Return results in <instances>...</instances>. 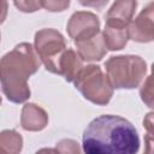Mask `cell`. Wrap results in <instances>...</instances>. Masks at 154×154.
I'll return each mask as SVG.
<instances>
[{
	"label": "cell",
	"instance_id": "obj_1",
	"mask_svg": "<svg viewBox=\"0 0 154 154\" xmlns=\"http://www.w3.org/2000/svg\"><path fill=\"white\" fill-rule=\"evenodd\" d=\"M138 148L137 130L119 116H100L91 120L83 132L85 154H136Z\"/></svg>",
	"mask_w": 154,
	"mask_h": 154
},
{
	"label": "cell",
	"instance_id": "obj_13",
	"mask_svg": "<svg viewBox=\"0 0 154 154\" xmlns=\"http://www.w3.org/2000/svg\"><path fill=\"white\" fill-rule=\"evenodd\" d=\"M22 136L14 130H5L0 136L1 154H18L22 149Z\"/></svg>",
	"mask_w": 154,
	"mask_h": 154
},
{
	"label": "cell",
	"instance_id": "obj_5",
	"mask_svg": "<svg viewBox=\"0 0 154 154\" xmlns=\"http://www.w3.org/2000/svg\"><path fill=\"white\" fill-rule=\"evenodd\" d=\"M35 49L46 69L60 75V59L66 51L63 35L54 29H42L37 31L35 36Z\"/></svg>",
	"mask_w": 154,
	"mask_h": 154
},
{
	"label": "cell",
	"instance_id": "obj_9",
	"mask_svg": "<svg viewBox=\"0 0 154 154\" xmlns=\"http://www.w3.org/2000/svg\"><path fill=\"white\" fill-rule=\"evenodd\" d=\"M20 122L23 129L30 131H37V130H42L46 126L48 118L42 108H40L34 103H28L23 107Z\"/></svg>",
	"mask_w": 154,
	"mask_h": 154
},
{
	"label": "cell",
	"instance_id": "obj_8",
	"mask_svg": "<svg viewBox=\"0 0 154 154\" xmlns=\"http://www.w3.org/2000/svg\"><path fill=\"white\" fill-rule=\"evenodd\" d=\"M137 2L132 0L116 1L106 14V25L129 28L135 13Z\"/></svg>",
	"mask_w": 154,
	"mask_h": 154
},
{
	"label": "cell",
	"instance_id": "obj_12",
	"mask_svg": "<svg viewBox=\"0 0 154 154\" xmlns=\"http://www.w3.org/2000/svg\"><path fill=\"white\" fill-rule=\"evenodd\" d=\"M102 37H103L106 48H108L111 51L122 49L128 42L129 28H118V26L106 25Z\"/></svg>",
	"mask_w": 154,
	"mask_h": 154
},
{
	"label": "cell",
	"instance_id": "obj_10",
	"mask_svg": "<svg viewBox=\"0 0 154 154\" xmlns=\"http://www.w3.org/2000/svg\"><path fill=\"white\" fill-rule=\"evenodd\" d=\"M76 46L78 49V55L87 61L100 60L106 54V45L101 34L88 41L76 43Z\"/></svg>",
	"mask_w": 154,
	"mask_h": 154
},
{
	"label": "cell",
	"instance_id": "obj_4",
	"mask_svg": "<svg viewBox=\"0 0 154 154\" xmlns=\"http://www.w3.org/2000/svg\"><path fill=\"white\" fill-rule=\"evenodd\" d=\"M73 82L83 96L94 103L106 105L112 97L113 87L100 66L89 65L83 67Z\"/></svg>",
	"mask_w": 154,
	"mask_h": 154
},
{
	"label": "cell",
	"instance_id": "obj_15",
	"mask_svg": "<svg viewBox=\"0 0 154 154\" xmlns=\"http://www.w3.org/2000/svg\"><path fill=\"white\" fill-rule=\"evenodd\" d=\"M57 149L60 154H81L79 146L73 140H63L57 143Z\"/></svg>",
	"mask_w": 154,
	"mask_h": 154
},
{
	"label": "cell",
	"instance_id": "obj_19",
	"mask_svg": "<svg viewBox=\"0 0 154 154\" xmlns=\"http://www.w3.org/2000/svg\"><path fill=\"white\" fill-rule=\"evenodd\" d=\"M144 142H146V149L143 154H154V138L146 135Z\"/></svg>",
	"mask_w": 154,
	"mask_h": 154
},
{
	"label": "cell",
	"instance_id": "obj_3",
	"mask_svg": "<svg viewBox=\"0 0 154 154\" xmlns=\"http://www.w3.org/2000/svg\"><path fill=\"white\" fill-rule=\"evenodd\" d=\"M107 77L112 87L122 89L136 88L146 73V63L137 55L112 57L106 63Z\"/></svg>",
	"mask_w": 154,
	"mask_h": 154
},
{
	"label": "cell",
	"instance_id": "obj_7",
	"mask_svg": "<svg viewBox=\"0 0 154 154\" xmlns=\"http://www.w3.org/2000/svg\"><path fill=\"white\" fill-rule=\"evenodd\" d=\"M129 37L137 42L154 40V2H149L129 26Z\"/></svg>",
	"mask_w": 154,
	"mask_h": 154
},
{
	"label": "cell",
	"instance_id": "obj_16",
	"mask_svg": "<svg viewBox=\"0 0 154 154\" xmlns=\"http://www.w3.org/2000/svg\"><path fill=\"white\" fill-rule=\"evenodd\" d=\"M14 6L23 12H34L42 7L41 1H14Z\"/></svg>",
	"mask_w": 154,
	"mask_h": 154
},
{
	"label": "cell",
	"instance_id": "obj_20",
	"mask_svg": "<svg viewBox=\"0 0 154 154\" xmlns=\"http://www.w3.org/2000/svg\"><path fill=\"white\" fill-rule=\"evenodd\" d=\"M36 154H60L58 149H52V148H43L36 152Z\"/></svg>",
	"mask_w": 154,
	"mask_h": 154
},
{
	"label": "cell",
	"instance_id": "obj_17",
	"mask_svg": "<svg viewBox=\"0 0 154 154\" xmlns=\"http://www.w3.org/2000/svg\"><path fill=\"white\" fill-rule=\"evenodd\" d=\"M41 5L47 11H64L69 7L70 1H41Z\"/></svg>",
	"mask_w": 154,
	"mask_h": 154
},
{
	"label": "cell",
	"instance_id": "obj_14",
	"mask_svg": "<svg viewBox=\"0 0 154 154\" xmlns=\"http://www.w3.org/2000/svg\"><path fill=\"white\" fill-rule=\"evenodd\" d=\"M140 95L142 101L150 108H154V64L152 66V75L144 81Z\"/></svg>",
	"mask_w": 154,
	"mask_h": 154
},
{
	"label": "cell",
	"instance_id": "obj_18",
	"mask_svg": "<svg viewBox=\"0 0 154 154\" xmlns=\"http://www.w3.org/2000/svg\"><path fill=\"white\" fill-rule=\"evenodd\" d=\"M143 126L147 130V135L154 138V113H148L143 120Z\"/></svg>",
	"mask_w": 154,
	"mask_h": 154
},
{
	"label": "cell",
	"instance_id": "obj_11",
	"mask_svg": "<svg viewBox=\"0 0 154 154\" xmlns=\"http://www.w3.org/2000/svg\"><path fill=\"white\" fill-rule=\"evenodd\" d=\"M81 57L75 53L73 49H67L63 54L60 59V65H59V71L60 75L65 77L67 82H73L81 70L83 69L82 66V60L79 59Z\"/></svg>",
	"mask_w": 154,
	"mask_h": 154
},
{
	"label": "cell",
	"instance_id": "obj_2",
	"mask_svg": "<svg viewBox=\"0 0 154 154\" xmlns=\"http://www.w3.org/2000/svg\"><path fill=\"white\" fill-rule=\"evenodd\" d=\"M40 67V57L30 43H20L1 59V85L12 102H23L30 96L28 78Z\"/></svg>",
	"mask_w": 154,
	"mask_h": 154
},
{
	"label": "cell",
	"instance_id": "obj_6",
	"mask_svg": "<svg viewBox=\"0 0 154 154\" xmlns=\"http://www.w3.org/2000/svg\"><path fill=\"white\" fill-rule=\"evenodd\" d=\"M99 18L87 11H79L71 16L67 23V32L76 43L88 41L100 34Z\"/></svg>",
	"mask_w": 154,
	"mask_h": 154
}]
</instances>
